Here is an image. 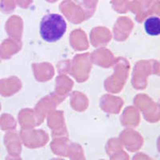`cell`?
<instances>
[{"label":"cell","mask_w":160,"mask_h":160,"mask_svg":"<svg viewBox=\"0 0 160 160\" xmlns=\"http://www.w3.org/2000/svg\"><path fill=\"white\" fill-rule=\"evenodd\" d=\"M144 28L146 32L151 36L160 35V18L158 17H151L145 21Z\"/></svg>","instance_id":"2"},{"label":"cell","mask_w":160,"mask_h":160,"mask_svg":"<svg viewBox=\"0 0 160 160\" xmlns=\"http://www.w3.org/2000/svg\"><path fill=\"white\" fill-rule=\"evenodd\" d=\"M67 31L65 19L58 14H49L40 23V35L46 42H54L62 38Z\"/></svg>","instance_id":"1"}]
</instances>
